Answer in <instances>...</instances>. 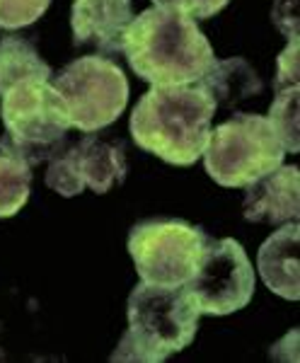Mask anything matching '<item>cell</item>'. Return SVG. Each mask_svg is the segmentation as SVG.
<instances>
[{
	"label": "cell",
	"instance_id": "1",
	"mask_svg": "<svg viewBox=\"0 0 300 363\" xmlns=\"http://www.w3.org/2000/svg\"><path fill=\"white\" fill-rule=\"evenodd\" d=\"M123 54L133 73L150 85L199 83L216 63L196 20L167 8H150L133 17L123 34Z\"/></svg>",
	"mask_w": 300,
	"mask_h": 363
},
{
	"label": "cell",
	"instance_id": "2",
	"mask_svg": "<svg viewBox=\"0 0 300 363\" xmlns=\"http://www.w3.org/2000/svg\"><path fill=\"white\" fill-rule=\"evenodd\" d=\"M216 99L201 83L152 85L131 114L138 148L172 165H194L204 155L216 114Z\"/></svg>",
	"mask_w": 300,
	"mask_h": 363
},
{
	"label": "cell",
	"instance_id": "3",
	"mask_svg": "<svg viewBox=\"0 0 300 363\" xmlns=\"http://www.w3.org/2000/svg\"><path fill=\"white\" fill-rule=\"evenodd\" d=\"M128 330L111 361L160 363L194 342L199 308L184 286L140 281L128 296Z\"/></svg>",
	"mask_w": 300,
	"mask_h": 363
},
{
	"label": "cell",
	"instance_id": "4",
	"mask_svg": "<svg viewBox=\"0 0 300 363\" xmlns=\"http://www.w3.org/2000/svg\"><path fill=\"white\" fill-rule=\"evenodd\" d=\"M0 116L5 124L0 153L17 157L29 167L54 157L70 128L66 107L51 80L10 87L3 95Z\"/></svg>",
	"mask_w": 300,
	"mask_h": 363
},
{
	"label": "cell",
	"instance_id": "5",
	"mask_svg": "<svg viewBox=\"0 0 300 363\" xmlns=\"http://www.w3.org/2000/svg\"><path fill=\"white\" fill-rule=\"evenodd\" d=\"M284 157L286 148L267 116L235 114L209 133L204 165L221 186H247L284 165Z\"/></svg>",
	"mask_w": 300,
	"mask_h": 363
},
{
	"label": "cell",
	"instance_id": "6",
	"mask_svg": "<svg viewBox=\"0 0 300 363\" xmlns=\"http://www.w3.org/2000/svg\"><path fill=\"white\" fill-rule=\"evenodd\" d=\"M51 85L66 107L70 126L85 133L114 124L128 104L123 70L102 56H82L68 63Z\"/></svg>",
	"mask_w": 300,
	"mask_h": 363
},
{
	"label": "cell",
	"instance_id": "7",
	"mask_svg": "<svg viewBox=\"0 0 300 363\" xmlns=\"http://www.w3.org/2000/svg\"><path fill=\"white\" fill-rule=\"evenodd\" d=\"M211 235L177 218H152L131 228L128 252L140 281L157 286H184L196 272Z\"/></svg>",
	"mask_w": 300,
	"mask_h": 363
},
{
	"label": "cell",
	"instance_id": "8",
	"mask_svg": "<svg viewBox=\"0 0 300 363\" xmlns=\"http://www.w3.org/2000/svg\"><path fill=\"white\" fill-rule=\"evenodd\" d=\"M184 289L204 315H230L243 310L255 294V269L245 247L233 238H211Z\"/></svg>",
	"mask_w": 300,
	"mask_h": 363
},
{
	"label": "cell",
	"instance_id": "9",
	"mask_svg": "<svg viewBox=\"0 0 300 363\" xmlns=\"http://www.w3.org/2000/svg\"><path fill=\"white\" fill-rule=\"evenodd\" d=\"M128 174L126 150L97 136H85L63 153L51 157L46 184L61 196H78L85 189L107 194Z\"/></svg>",
	"mask_w": 300,
	"mask_h": 363
},
{
	"label": "cell",
	"instance_id": "10",
	"mask_svg": "<svg viewBox=\"0 0 300 363\" xmlns=\"http://www.w3.org/2000/svg\"><path fill=\"white\" fill-rule=\"evenodd\" d=\"M245 218L250 223L284 225L300 218V172L296 165H281L247 184Z\"/></svg>",
	"mask_w": 300,
	"mask_h": 363
},
{
	"label": "cell",
	"instance_id": "11",
	"mask_svg": "<svg viewBox=\"0 0 300 363\" xmlns=\"http://www.w3.org/2000/svg\"><path fill=\"white\" fill-rule=\"evenodd\" d=\"M131 20V0H75L70 13L75 44H90L104 54L123 51V34Z\"/></svg>",
	"mask_w": 300,
	"mask_h": 363
},
{
	"label": "cell",
	"instance_id": "12",
	"mask_svg": "<svg viewBox=\"0 0 300 363\" xmlns=\"http://www.w3.org/2000/svg\"><path fill=\"white\" fill-rule=\"evenodd\" d=\"M262 281L286 301L300 298V223L281 225L257 255Z\"/></svg>",
	"mask_w": 300,
	"mask_h": 363
},
{
	"label": "cell",
	"instance_id": "13",
	"mask_svg": "<svg viewBox=\"0 0 300 363\" xmlns=\"http://www.w3.org/2000/svg\"><path fill=\"white\" fill-rule=\"evenodd\" d=\"M199 83L211 92L216 104L223 102L228 107L243 102V99L257 97L264 90L260 75L243 58H226L221 63H213Z\"/></svg>",
	"mask_w": 300,
	"mask_h": 363
},
{
	"label": "cell",
	"instance_id": "14",
	"mask_svg": "<svg viewBox=\"0 0 300 363\" xmlns=\"http://www.w3.org/2000/svg\"><path fill=\"white\" fill-rule=\"evenodd\" d=\"M54 73L25 37L0 39V97L10 87L32 80H51Z\"/></svg>",
	"mask_w": 300,
	"mask_h": 363
},
{
	"label": "cell",
	"instance_id": "15",
	"mask_svg": "<svg viewBox=\"0 0 300 363\" xmlns=\"http://www.w3.org/2000/svg\"><path fill=\"white\" fill-rule=\"evenodd\" d=\"M269 124L274 126L276 136L286 153H298L300 150V87H281L276 90V99L269 109Z\"/></svg>",
	"mask_w": 300,
	"mask_h": 363
},
{
	"label": "cell",
	"instance_id": "16",
	"mask_svg": "<svg viewBox=\"0 0 300 363\" xmlns=\"http://www.w3.org/2000/svg\"><path fill=\"white\" fill-rule=\"evenodd\" d=\"M32 194V167L10 155H0V218H10Z\"/></svg>",
	"mask_w": 300,
	"mask_h": 363
},
{
	"label": "cell",
	"instance_id": "17",
	"mask_svg": "<svg viewBox=\"0 0 300 363\" xmlns=\"http://www.w3.org/2000/svg\"><path fill=\"white\" fill-rule=\"evenodd\" d=\"M51 0H0V27L22 29L49 10Z\"/></svg>",
	"mask_w": 300,
	"mask_h": 363
},
{
	"label": "cell",
	"instance_id": "18",
	"mask_svg": "<svg viewBox=\"0 0 300 363\" xmlns=\"http://www.w3.org/2000/svg\"><path fill=\"white\" fill-rule=\"evenodd\" d=\"M155 8H167L174 13L196 17V20H209V17L218 15L230 0H152Z\"/></svg>",
	"mask_w": 300,
	"mask_h": 363
},
{
	"label": "cell",
	"instance_id": "19",
	"mask_svg": "<svg viewBox=\"0 0 300 363\" xmlns=\"http://www.w3.org/2000/svg\"><path fill=\"white\" fill-rule=\"evenodd\" d=\"M300 83V49L298 37H288V46L279 54V73H276V90Z\"/></svg>",
	"mask_w": 300,
	"mask_h": 363
}]
</instances>
